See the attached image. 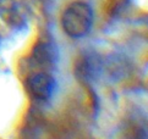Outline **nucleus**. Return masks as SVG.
I'll list each match as a JSON object with an SVG mask.
<instances>
[{
    "mask_svg": "<svg viewBox=\"0 0 148 139\" xmlns=\"http://www.w3.org/2000/svg\"><path fill=\"white\" fill-rule=\"evenodd\" d=\"M64 32L71 38H83L92 29L93 10L87 3L75 1L65 9L61 17Z\"/></svg>",
    "mask_w": 148,
    "mask_h": 139,
    "instance_id": "obj_1",
    "label": "nucleus"
},
{
    "mask_svg": "<svg viewBox=\"0 0 148 139\" xmlns=\"http://www.w3.org/2000/svg\"><path fill=\"white\" fill-rule=\"evenodd\" d=\"M26 87L34 99L48 101L56 92V81L49 72H36L27 78Z\"/></svg>",
    "mask_w": 148,
    "mask_h": 139,
    "instance_id": "obj_2",
    "label": "nucleus"
},
{
    "mask_svg": "<svg viewBox=\"0 0 148 139\" xmlns=\"http://www.w3.org/2000/svg\"><path fill=\"white\" fill-rule=\"evenodd\" d=\"M31 61L36 67L42 70L40 72L53 70L58 62V49L55 44L50 40L38 42L33 48Z\"/></svg>",
    "mask_w": 148,
    "mask_h": 139,
    "instance_id": "obj_3",
    "label": "nucleus"
},
{
    "mask_svg": "<svg viewBox=\"0 0 148 139\" xmlns=\"http://www.w3.org/2000/svg\"><path fill=\"white\" fill-rule=\"evenodd\" d=\"M100 61L99 59L92 54V52H84V54L77 60L76 72L83 79H94V77L99 73Z\"/></svg>",
    "mask_w": 148,
    "mask_h": 139,
    "instance_id": "obj_4",
    "label": "nucleus"
},
{
    "mask_svg": "<svg viewBox=\"0 0 148 139\" xmlns=\"http://www.w3.org/2000/svg\"><path fill=\"white\" fill-rule=\"evenodd\" d=\"M0 43H1V38H0Z\"/></svg>",
    "mask_w": 148,
    "mask_h": 139,
    "instance_id": "obj_5",
    "label": "nucleus"
}]
</instances>
